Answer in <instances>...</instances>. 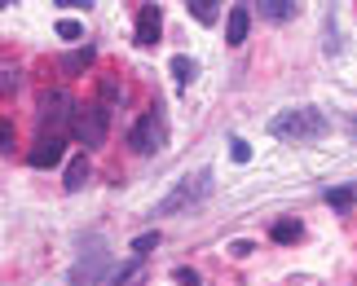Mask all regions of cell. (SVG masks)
I'll return each mask as SVG.
<instances>
[{
  "label": "cell",
  "instance_id": "24",
  "mask_svg": "<svg viewBox=\"0 0 357 286\" xmlns=\"http://www.w3.org/2000/svg\"><path fill=\"white\" fill-rule=\"evenodd\" d=\"M256 247H252V242H234V247H229V255H234V260H247V255H252Z\"/></svg>",
  "mask_w": 357,
  "mask_h": 286
},
{
  "label": "cell",
  "instance_id": "3",
  "mask_svg": "<svg viewBox=\"0 0 357 286\" xmlns=\"http://www.w3.org/2000/svg\"><path fill=\"white\" fill-rule=\"evenodd\" d=\"M106 132H111V106H106V102H89V106H79V111H75L71 137L84 145V150L102 145V141H106Z\"/></svg>",
  "mask_w": 357,
  "mask_h": 286
},
{
  "label": "cell",
  "instance_id": "25",
  "mask_svg": "<svg viewBox=\"0 0 357 286\" xmlns=\"http://www.w3.org/2000/svg\"><path fill=\"white\" fill-rule=\"evenodd\" d=\"M0 137H5V154H13V124H9V119L0 124Z\"/></svg>",
  "mask_w": 357,
  "mask_h": 286
},
{
  "label": "cell",
  "instance_id": "21",
  "mask_svg": "<svg viewBox=\"0 0 357 286\" xmlns=\"http://www.w3.org/2000/svg\"><path fill=\"white\" fill-rule=\"evenodd\" d=\"M229 154H234V163H247V159H252V145H247L243 137H234V141H229Z\"/></svg>",
  "mask_w": 357,
  "mask_h": 286
},
{
  "label": "cell",
  "instance_id": "4",
  "mask_svg": "<svg viewBox=\"0 0 357 286\" xmlns=\"http://www.w3.org/2000/svg\"><path fill=\"white\" fill-rule=\"evenodd\" d=\"M75 111H79V106L71 102V93H66V88H49V93H40V106H36L40 132H62L66 124H75Z\"/></svg>",
  "mask_w": 357,
  "mask_h": 286
},
{
  "label": "cell",
  "instance_id": "2",
  "mask_svg": "<svg viewBox=\"0 0 357 286\" xmlns=\"http://www.w3.org/2000/svg\"><path fill=\"white\" fill-rule=\"evenodd\" d=\"M212 194V172L208 168H199L195 176H185V181H176V189L168 198H159L155 202V216H176V212H190V207H199L203 198Z\"/></svg>",
  "mask_w": 357,
  "mask_h": 286
},
{
  "label": "cell",
  "instance_id": "18",
  "mask_svg": "<svg viewBox=\"0 0 357 286\" xmlns=\"http://www.w3.org/2000/svg\"><path fill=\"white\" fill-rule=\"evenodd\" d=\"M155 247H159V234H142V238H137V242H132V251H137V260H146V255H150V251H155Z\"/></svg>",
  "mask_w": 357,
  "mask_h": 286
},
{
  "label": "cell",
  "instance_id": "13",
  "mask_svg": "<svg viewBox=\"0 0 357 286\" xmlns=\"http://www.w3.org/2000/svg\"><path fill=\"white\" fill-rule=\"evenodd\" d=\"M296 13V0H260V18L269 22H287Z\"/></svg>",
  "mask_w": 357,
  "mask_h": 286
},
{
  "label": "cell",
  "instance_id": "26",
  "mask_svg": "<svg viewBox=\"0 0 357 286\" xmlns=\"http://www.w3.org/2000/svg\"><path fill=\"white\" fill-rule=\"evenodd\" d=\"M58 5H62V9H89L93 0H58Z\"/></svg>",
  "mask_w": 357,
  "mask_h": 286
},
{
  "label": "cell",
  "instance_id": "20",
  "mask_svg": "<svg viewBox=\"0 0 357 286\" xmlns=\"http://www.w3.org/2000/svg\"><path fill=\"white\" fill-rule=\"evenodd\" d=\"M13 88H18V71H13V66H5V71H0V93H5V97H13Z\"/></svg>",
  "mask_w": 357,
  "mask_h": 286
},
{
  "label": "cell",
  "instance_id": "17",
  "mask_svg": "<svg viewBox=\"0 0 357 286\" xmlns=\"http://www.w3.org/2000/svg\"><path fill=\"white\" fill-rule=\"evenodd\" d=\"M353 198H357V194H353V189H344V185H340V189H331V194H326V202H331L335 212H349V207H353Z\"/></svg>",
  "mask_w": 357,
  "mask_h": 286
},
{
  "label": "cell",
  "instance_id": "16",
  "mask_svg": "<svg viewBox=\"0 0 357 286\" xmlns=\"http://www.w3.org/2000/svg\"><path fill=\"white\" fill-rule=\"evenodd\" d=\"M172 79L185 88L190 79H195V62H190V58H172Z\"/></svg>",
  "mask_w": 357,
  "mask_h": 286
},
{
  "label": "cell",
  "instance_id": "6",
  "mask_svg": "<svg viewBox=\"0 0 357 286\" xmlns=\"http://www.w3.org/2000/svg\"><path fill=\"white\" fill-rule=\"evenodd\" d=\"M111 251L106 247H93V251H84L75 260V269H71V286H102L106 278H111Z\"/></svg>",
  "mask_w": 357,
  "mask_h": 286
},
{
  "label": "cell",
  "instance_id": "1",
  "mask_svg": "<svg viewBox=\"0 0 357 286\" xmlns=\"http://www.w3.org/2000/svg\"><path fill=\"white\" fill-rule=\"evenodd\" d=\"M326 115L318 111V106H296V111H278L269 119V132L282 141H318L326 137Z\"/></svg>",
  "mask_w": 357,
  "mask_h": 286
},
{
  "label": "cell",
  "instance_id": "7",
  "mask_svg": "<svg viewBox=\"0 0 357 286\" xmlns=\"http://www.w3.org/2000/svg\"><path fill=\"white\" fill-rule=\"evenodd\" d=\"M62 154H66V141L58 137V132H40V141L31 145L26 163H31V168H58Z\"/></svg>",
  "mask_w": 357,
  "mask_h": 286
},
{
  "label": "cell",
  "instance_id": "5",
  "mask_svg": "<svg viewBox=\"0 0 357 286\" xmlns=\"http://www.w3.org/2000/svg\"><path fill=\"white\" fill-rule=\"evenodd\" d=\"M128 145L137 150V154H159V150L168 145V128H163V115H159V111H150V115L137 119L132 132H128Z\"/></svg>",
  "mask_w": 357,
  "mask_h": 286
},
{
  "label": "cell",
  "instance_id": "23",
  "mask_svg": "<svg viewBox=\"0 0 357 286\" xmlns=\"http://www.w3.org/2000/svg\"><path fill=\"white\" fill-rule=\"evenodd\" d=\"M176 282H181V286H199V273H195V269H176V273H172Z\"/></svg>",
  "mask_w": 357,
  "mask_h": 286
},
{
  "label": "cell",
  "instance_id": "19",
  "mask_svg": "<svg viewBox=\"0 0 357 286\" xmlns=\"http://www.w3.org/2000/svg\"><path fill=\"white\" fill-rule=\"evenodd\" d=\"M119 93H123V88H119V79L102 75V102H106V106H115V102H119Z\"/></svg>",
  "mask_w": 357,
  "mask_h": 286
},
{
  "label": "cell",
  "instance_id": "9",
  "mask_svg": "<svg viewBox=\"0 0 357 286\" xmlns=\"http://www.w3.org/2000/svg\"><path fill=\"white\" fill-rule=\"evenodd\" d=\"M247 31H252V9H247V5H234V9H229V18H225V45H243V40H247Z\"/></svg>",
  "mask_w": 357,
  "mask_h": 286
},
{
  "label": "cell",
  "instance_id": "10",
  "mask_svg": "<svg viewBox=\"0 0 357 286\" xmlns=\"http://www.w3.org/2000/svg\"><path fill=\"white\" fill-rule=\"evenodd\" d=\"M142 282H146V264L132 260V264H123V269H111V278H106L102 286H142Z\"/></svg>",
  "mask_w": 357,
  "mask_h": 286
},
{
  "label": "cell",
  "instance_id": "14",
  "mask_svg": "<svg viewBox=\"0 0 357 286\" xmlns=\"http://www.w3.org/2000/svg\"><path fill=\"white\" fill-rule=\"evenodd\" d=\"M89 66H93V49H89V45L62 58V71H66V75H79V71H89Z\"/></svg>",
  "mask_w": 357,
  "mask_h": 286
},
{
  "label": "cell",
  "instance_id": "22",
  "mask_svg": "<svg viewBox=\"0 0 357 286\" xmlns=\"http://www.w3.org/2000/svg\"><path fill=\"white\" fill-rule=\"evenodd\" d=\"M58 35H62V40H79V22L62 18V22H58Z\"/></svg>",
  "mask_w": 357,
  "mask_h": 286
},
{
  "label": "cell",
  "instance_id": "15",
  "mask_svg": "<svg viewBox=\"0 0 357 286\" xmlns=\"http://www.w3.org/2000/svg\"><path fill=\"white\" fill-rule=\"evenodd\" d=\"M216 5H221V0H185V9L195 13V18H199L203 26H212V22H216V13H221Z\"/></svg>",
  "mask_w": 357,
  "mask_h": 286
},
{
  "label": "cell",
  "instance_id": "8",
  "mask_svg": "<svg viewBox=\"0 0 357 286\" xmlns=\"http://www.w3.org/2000/svg\"><path fill=\"white\" fill-rule=\"evenodd\" d=\"M159 31H163V13H159V5H142L137 9V45L142 49H150V45H159Z\"/></svg>",
  "mask_w": 357,
  "mask_h": 286
},
{
  "label": "cell",
  "instance_id": "11",
  "mask_svg": "<svg viewBox=\"0 0 357 286\" xmlns=\"http://www.w3.org/2000/svg\"><path fill=\"white\" fill-rule=\"evenodd\" d=\"M300 234H305V225H300L296 216H282V221H273V229H269V238H273V242H282V247L300 242Z\"/></svg>",
  "mask_w": 357,
  "mask_h": 286
},
{
  "label": "cell",
  "instance_id": "12",
  "mask_svg": "<svg viewBox=\"0 0 357 286\" xmlns=\"http://www.w3.org/2000/svg\"><path fill=\"white\" fill-rule=\"evenodd\" d=\"M89 172H93V168H89V159L79 154V159H71V168H66V181H62V185L75 194V189H84V185H89Z\"/></svg>",
  "mask_w": 357,
  "mask_h": 286
}]
</instances>
